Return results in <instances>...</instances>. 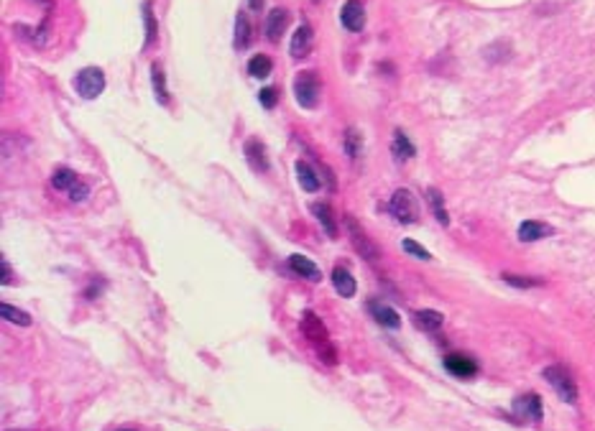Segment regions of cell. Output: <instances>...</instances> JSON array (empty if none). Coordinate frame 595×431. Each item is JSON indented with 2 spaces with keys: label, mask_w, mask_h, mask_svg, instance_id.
Segmentation results:
<instances>
[{
  "label": "cell",
  "mask_w": 595,
  "mask_h": 431,
  "mask_svg": "<svg viewBox=\"0 0 595 431\" xmlns=\"http://www.w3.org/2000/svg\"><path fill=\"white\" fill-rule=\"evenodd\" d=\"M544 380L550 383L557 395L565 401V404H575L577 401V386L572 375H570L568 368H562V365H550V368H544Z\"/></svg>",
  "instance_id": "1"
},
{
  "label": "cell",
  "mask_w": 595,
  "mask_h": 431,
  "mask_svg": "<svg viewBox=\"0 0 595 431\" xmlns=\"http://www.w3.org/2000/svg\"><path fill=\"white\" fill-rule=\"evenodd\" d=\"M72 84L74 90H77V95H82L85 100H95L105 90V74L98 67H85L82 72H77Z\"/></svg>",
  "instance_id": "2"
},
{
  "label": "cell",
  "mask_w": 595,
  "mask_h": 431,
  "mask_svg": "<svg viewBox=\"0 0 595 431\" xmlns=\"http://www.w3.org/2000/svg\"><path fill=\"white\" fill-rule=\"evenodd\" d=\"M391 215L396 217L398 222H404V225H414L416 217H419V207H416V199L414 194L409 191V189H396L394 191V197H391Z\"/></svg>",
  "instance_id": "3"
},
{
  "label": "cell",
  "mask_w": 595,
  "mask_h": 431,
  "mask_svg": "<svg viewBox=\"0 0 595 431\" xmlns=\"http://www.w3.org/2000/svg\"><path fill=\"white\" fill-rule=\"evenodd\" d=\"M345 230H348V237H350L352 248L361 253L366 261H368V263H376V261H379V258H381L379 248L370 243L368 235L363 233V227L358 225V222H355V217H350V215L345 217Z\"/></svg>",
  "instance_id": "4"
},
{
  "label": "cell",
  "mask_w": 595,
  "mask_h": 431,
  "mask_svg": "<svg viewBox=\"0 0 595 431\" xmlns=\"http://www.w3.org/2000/svg\"><path fill=\"white\" fill-rule=\"evenodd\" d=\"M294 95H297V102L302 108L312 110L319 100V80H317L315 72H299L297 80H294Z\"/></svg>",
  "instance_id": "5"
},
{
  "label": "cell",
  "mask_w": 595,
  "mask_h": 431,
  "mask_svg": "<svg viewBox=\"0 0 595 431\" xmlns=\"http://www.w3.org/2000/svg\"><path fill=\"white\" fill-rule=\"evenodd\" d=\"M514 416L521 421H532L539 423L541 421V398L537 393H524L514 401Z\"/></svg>",
  "instance_id": "6"
},
{
  "label": "cell",
  "mask_w": 595,
  "mask_h": 431,
  "mask_svg": "<svg viewBox=\"0 0 595 431\" xmlns=\"http://www.w3.org/2000/svg\"><path fill=\"white\" fill-rule=\"evenodd\" d=\"M445 370H447L450 375L468 380V377L478 375V362L470 358V355H462V352H450V355L445 358Z\"/></svg>",
  "instance_id": "7"
},
{
  "label": "cell",
  "mask_w": 595,
  "mask_h": 431,
  "mask_svg": "<svg viewBox=\"0 0 595 431\" xmlns=\"http://www.w3.org/2000/svg\"><path fill=\"white\" fill-rule=\"evenodd\" d=\"M302 332L307 337L309 342H315V345H325L330 342V334H327V327L322 324V319L315 314V312H304L302 314Z\"/></svg>",
  "instance_id": "8"
},
{
  "label": "cell",
  "mask_w": 595,
  "mask_h": 431,
  "mask_svg": "<svg viewBox=\"0 0 595 431\" xmlns=\"http://www.w3.org/2000/svg\"><path fill=\"white\" fill-rule=\"evenodd\" d=\"M340 21L348 31H361L366 26V8H363L361 0H348L340 10Z\"/></svg>",
  "instance_id": "9"
},
{
  "label": "cell",
  "mask_w": 595,
  "mask_h": 431,
  "mask_svg": "<svg viewBox=\"0 0 595 431\" xmlns=\"http://www.w3.org/2000/svg\"><path fill=\"white\" fill-rule=\"evenodd\" d=\"M368 312L373 314V319H376L381 327H386V329H398V327H401V316L396 314V309H391V306L383 304V301H370Z\"/></svg>",
  "instance_id": "10"
},
{
  "label": "cell",
  "mask_w": 595,
  "mask_h": 431,
  "mask_svg": "<svg viewBox=\"0 0 595 431\" xmlns=\"http://www.w3.org/2000/svg\"><path fill=\"white\" fill-rule=\"evenodd\" d=\"M289 26V10L287 8H273L266 19V38L269 41H279L281 34Z\"/></svg>",
  "instance_id": "11"
},
{
  "label": "cell",
  "mask_w": 595,
  "mask_h": 431,
  "mask_svg": "<svg viewBox=\"0 0 595 431\" xmlns=\"http://www.w3.org/2000/svg\"><path fill=\"white\" fill-rule=\"evenodd\" d=\"M309 49H312V28H309V23H302V26L294 31V36H291L289 51H291L294 59H299V56H307Z\"/></svg>",
  "instance_id": "12"
},
{
  "label": "cell",
  "mask_w": 595,
  "mask_h": 431,
  "mask_svg": "<svg viewBox=\"0 0 595 431\" xmlns=\"http://www.w3.org/2000/svg\"><path fill=\"white\" fill-rule=\"evenodd\" d=\"M289 266H291V270L297 273V276H302V279H307L312 281V283H317V281H322V273H319V268H317L315 263L309 261V258H304V255H291L289 258Z\"/></svg>",
  "instance_id": "13"
},
{
  "label": "cell",
  "mask_w": 595,
  "mask_h": 431,
  "mask_svg": "<svg viewBox=\"0 0 595 431\" xmlns=\"http://www.w3.org/2000/svg\"><path fill=\"white\" fill-rule=\"evenodd\" d=\"M333 286L343 299H352L355 296V288H358L355 286V279L350 276V270L343 268V266H337V268L333 270Z\"/></svg>",
  "instance_id": "14"
},
{
  "label": "cell",
  "mask_w": 595,
  "mask_h": 431,
  "mask_svg": "<svg viewBox=\"0 0 595 431\" xmlns=\"http://www.w3.org/2000/svg\"><path fill=\"white\" fill-rule=\"evenodd\" d=\"M245 159H248V166L253 171H269V159H266V148L261 145V141L251 138L245 143Z\"/></svg>",
  "instance_id": "15"
},
{
  "label": "cell",
  "mask_w": 595,
  "mask_h": 431,
  "mask_svg": "<svg viewBox=\"0 0 595 431\" xmlns=\"http://www.w3.org/2000/svg\"><path fill=\"white\" fill-rule=\"evenodd\" d=\"M547 235H552V227L544 225V222L529 220V222H521V227H519V240H524V243H537Z\"/></svg>",
  "instance_id": "16"
},
{
  "label": "cell",
  "mask_w": 595,
  "mask_h": 431,
  "mask_svg": "<svg viewBox=\"0 0 595 431\" xmlns=\"http://www.w3.org/2000/svg\"><path fill=\"white\" fill-rule=\"evenodd\" d=\"M312 215L317 217L319 225L325 227V233L330 235V237H337V222H335L330 205H325V202H315V205H312Z\"/></svg>",
  "instance_id": "17"
},
{
  "label": "cell",
  "mask_w": 595,
  "mask_h": 431,
  "mask_svg": "<svg viewBox=\"0 0 595 431\" xmlns=\"http://www.w3.org/2000/svg\"><path fill=\"white\" fill-rule=\"evenodd\" d=\"M80 181H82L80 176H77L72 169H67V166H62V169H56L54 174H52V184H54L56 191H72Z\"/></svg>",
  "instance_id": "18"
},
{
  "label": "cell",
  "mask_w": 595,
  "mask_h": 431,
  "mask_svg": "<svg viewBox=\"0 0 595 431\" xmlns=\"http://www.w3.org/2000/svg\"><path fill=\"white\" fill-rule=\"evenodd\" d=\"M414 322L416 327H422L427 332H437L442 324H445V316L434 309H422V312H414Z\"/></svg>",
  "instance_id": "19"
},
{
  "label": "cell",
  "mask_w": 595,
  "mask_h": 431,
  "mask_svg": "<svg viewBox=\"0 0 595 431\" xmlns=\"http://www.w3.org/2000/svg\"><path fill=\"white\" fill-rule=\"evenodd\" d=\"M294 169H297V179L304 191H317V189H319V176L312 171V166H309L307 161H297Z\"/></svg>",
  "instance_id": "20"
},
{
  "label": "cell",
  "mask_w": 595,
  "mask_h": 431,
  "mask_svg": "<svg viewBox=\"0 0 595 431\" xmlns=\"http://www.w3.org/2000/svg\"><path fill=\"white\" fill-rule=\"evenodd\" d=\"M391 151H394V156H396L398 161H406V159H412V156H414L416 148H414V143H412V141L406 138L404 130H396V133H394V143H391Z\"/></svg>",
  "instance_id": "21"
},
{
  "label": "cell",
  "mask_w": 595,
  "mask_h": 431,
  "mask_svg": "<svg viewBox=\"0 0 595 431\" xmlns=\"http://www.w3.org/2000/svg\"><path fill=\"white\" fill-rule=\"evenodd\" d=\"M251 41V23H248V16L245 13H238L235 19V49H245Z\"/></svg>",
  "instance_id": "22"
},
{
  "label": "cell",
  "mask_w": 595,
  "mask_h": 431,
  "mask_svg": "<svg viewBox=\"0 0 595 431\" xmlns=\"http://www.w3.org/2000/svg\"><path fill=\"white\" fill-rule=\"evenodd\" d=\"M0 316L10 324H19V327H31V316L23 312V309H16L10 304H0Z\"/></svg>",
  "instance_id": "23"
},
{
  "label": "cell",
  "mask_w": 595,
  "mask_h": 431,
  "mask_svg": "<svg viewBox=\"0 0 595 431\" xmlns=\"http://www.w3.org/2000/svg\"><path fill=\"white\" fill-rule=\"evenodd\" d=\"M151 82H154V92H156V100L166 105L169 102V90H166V77H164V69L159 64L151 67Z\"/></svg>",
  "instance_id": "24"
},
{
  "label": "cell",
  "mask_w": 595,
  "mask_h": 431,
  "mask_svg": "<svg viewBox=\"0 0 595 431\" xmlns=\"http://www.w3.org/2000/svg\"><path fill=\"white\" fill-rule=\"evenodd\" d=\"M271 69H273V64H271L269 56H263V54L253 56L251 62H248V74H251V77H256V80H263V77H269Z\"/></svg>",
  "instance_id": "25"
},
{
  "label": "cell",
  "mask_w": 595,
  "mask_h": 431,
  "mask_svg": "<svg viewBox=\"0 0 595 431\" xmlns=\"http://www.w3.org/2000/svg\"><path fill=\"white\" fill-rule=\"evenodd\" d=\"M427 199H429V205H432V209H434V217L440 220L442 225H447L450 217H447V209H445V197L432 187V189H427Z\"/></svg>",
  "instance_id": "26"
},
{
  "label": "cell",
  "mask_w": 595,
  "mask_h": 431,
  "mask_svg": "<svg viewBox=\"0 0 595 431\" xmlns=\"http://www.w3.org/2000/svg\"><path fill=\"white\" fill-rule=\"evenodd\" d=\"M345 153L350 156V159H358L363 153V135L355 130V128H350L348 133H345Z\"/></svg>",
  "instance_id": "27"
},
{
  "label": "cell",
  "mask_w": 595,
  "mask_h": 431,
  "mask_svg": "<svg viewBox=\"0 0 595 431\" xmlns=\"http://www.w3.org/2000/svg\"><path fill=\"white\" fill-rule=\"evenodd\" d=\"M144 26H146V46H151V44L156 41V34H159V28H156L154 10H151V3H148V0L144 3Z\"/></svg>",
  "instance_id": "28"
},
{
  "label": "cell",
  "mask_w": 595,
  "mask_h": 431,
  "mask_svg": "<svg viewBox=\"0 0 595 431\" xmlns=\"http://www.w3.org/2000/svg\"><path fill=\"white\" fill-rule=\"evenodd\" d=\"M504 281L508 286H516V288H532V286H541V283H544L541 279H526V276H516V273H504Z\"/></svg>",
  "instance_id": "29"
},
{
  "label": "cell",
  "mask_w": 595,
  "mask_h": 431,
  "mask_svg": "<svg viewBox=\"0 0 595 431\" xmlns=\"http://www.w3.org/2000/svg\"><path fill=\"white\" fill-rule=\"evenodd\" d=\"M401 248H404V251L409 253V255H414V258H419V261H429V258H432V253H429V251H424L422 245L414 243V240H404V243H401Z\"/></svg>",
  "instance_id": "30"
},
{
  "label": "cell",
  "mask_w": 595,
  "mask_h": 431,
  "mask_svg": "<svg viewBox=\"0 0 595 431\" xmlns=\"http://www.w3.org/2000/svg\"><path fill=\"white\" fill-rule=\"evenodd\" d=\"M258 100H261V105L263 108H273V105H276V90H273V87H263L261 92H258Z\"/></svg>",
  "instance_id": "31"
},
{
  "label": "cell",
  "mask_w": 595,
  "mask_h": 431,
  "mask_svg": "<svg viewBox=\"0 0 595 431\" xmlns=\"http://www.w3.org/2000/svg\"><path fill=\"white\" fill-rule=\"evenodd\" d=\"M87 194H90V187H87L85 181H80V184H77V187L69 191V199H72V202H85V199H87Z\"/></svg>",
  "instance_id": "32"
},
{
  "label": "cell",
  "mask_w": 595,
  "mask_h": 431,
  "mask_svg": "<svg viewBox=\"0 0 595 431\" xmlns=\"http://www.w3.org/2000/svg\"><path fill=\"white\" fill-rule=\"evenodd\" d=\"M319 358L325 360L327 365H335V362H337V355H335V350H333V345H330V342H325V345H322V350H319Z\"/></svg>",
  "instance_id": "33"
},
{
  "label": "cell",
  "mask_w": 595,
  "mask_h": 431,
  "mask_svg": "<svg viewBox=\"0 0 595 431\" xmlns=\"http://www.w3.org/2000/svg\"><path fill=\"white\" fill-rule=\"evenodd\" d=\"M0 268H3V286H8L10 279H13V273H10V266L5 258H0Z\"/></svg>",
  "instance_id": "34"
},
{
  "label": "cell",
  "mask_w": 595,
  "mask_h": 431,
  "mask_svg": "<svg viewBox=\"0 0 595 431\" xmlns=\"http://www.w3.org/2000/svg\"><path fill=\"white\" fill-rule=\"evenodd\" d=\"M115 431H138V429H131V426H123V429H115Z\"/></svg>",
  "instance_id": "35"
}]
</instances>
